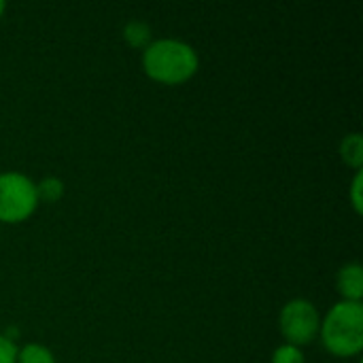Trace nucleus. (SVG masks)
Listing matches in <instances>:
<instances>
[{"mask_svg": "<svg viewBox=\"0 0 363 363\" xmlns=\"http://www.w3.org/2000/svg\"><path fill=\"white\" fill-rule=\"evenodd\" d=\"M36 196L38 202H47L53 204L64 196V181L57 177H45L40 183H36Z\"/></svg>", "mask_w": 363, "mask_h": 363, "instance_id": "1a4fd4ad", "label": "nucleus"}, {"mask_svg": "<svg viewBox=\"0 0 363 363\" xmlns=\"http://www.w3.org/2000/svg\"><path fill=\"white\" fill-rule=\"evenodd\" d=\"M323 347L338 357H355L363 349L362 302H336L319 325Z\"/></svg>", "mask_w": 363, "mask_h": 363, "instance_id": "f03ea898", "label": "nucleus"}, {"mask_svg": "<svg viewBox=\"0 0 363 363\" xmlns=\"http://www.w3.org/2000/svg\"><path fill=\"white\" fill-rule=\"evenodd\" d=\"M362 183H363V172L357 170L355 177H353V183H351V202H353V208L357 213H362Z\"/></svg>", "mask_w": 363, "mask_h": 363, "instance_id": "f8f14e48", "label": "nucleus"}, {"mask_svg": "<svg viewBox=\"0 0 363 363\" xmlns=\"http://www.w3.org/2000/svg\"><path fill=\"white\" fill-rule=\"evenodd\" d=\"M17 362V347L13 338L0 334V363H15Z\"/></svg>", "mask_w": 363, "mask_h": 363, "instance_id": "9b49d317", "label": "nucleus"}, {"mask_svg": "<svg viewBox=\"0 0 363 363\" xmlns=\"http://www.w3.org/2000/svg\"><path fill=\"white\" fill-rule=\"evenodd\" d=\"M340 157L347 166L362 170L363 166V138L359 132H351L340 143Z\"/></svg>", "mask_w": 363, "mask_h": 363, "instance_id": "423d86ee", "label": "nucleus"}, {"mask_svg": "<svg viewBox=\"0 0 363 363\" xmlns=\"http://www.w3.org/2000/svg\"><path fill=\"white\" fill-rule=\"evenodd\" d=\"M272 363H306L304 359V353L300 347H294V345H281L274 349L272 353Z\"/></svg>", "mask_w": 363, "mask_h": 363, "instance_id": "9d476101", "label": "nucleus"}, {"mask_svg": "<svg viewBox=\"0 0 363 363\" xmlns=\"http://www.w3.org/2000/svg\"><path fill=\"white\" fill-rule=\"evenodd\" d=\"M200 66L198 51L179 38H157L143 49V70L149 79L164 85L189 81Z\"/></svg>", "mask_w": 363, "mask_h": 363, "instance_id": "f257e3e1", "label": "nucleus"}, {"mask_svg": "<svg viewBox=\"0 0 363 363\" xmlns=\"http://www.w3.org/2000/svg\"><path fill=\"white\" fill-rule=\"evenodd\" d=\"M4 9H6V4H4V2L0 0V17H2V13H4Z\"/></svg>", "mask_w": 363, "mask_h": 363, "instance_id": "ddd939ff", "label": "nucleus"}, {"mask_svg": "<svg viewBox=\"0 0 363 363\" xmlns=\"http://www.w3.org/2000/svg\"><path fill=\"white\" fill-rule=\"evenodd\" d=\"M15 363H55V355L38 342H30L23 349H17V362Z\"/></svg>", "mask_w": 363, "mask_h": 363, "instance_id": "6e6552de", "label": "nucleus"}, {"mask_svg": "<svg viewBox=\"0 0 363 363\" xmlns=\"http://www.w3.org/2000/svg\"><path fill=\"white\" fill-rule=\"evenodd\" d=\"M123 40L134 49H145L151 43V28L147 21L132 19L123 26Z\"/></svg>", "mask_w": 363, "mask_h": 363, "instance_id": "0eeeda50", "label": "nucleus"}, {"mask_svg": "<svg viewBox=\"0 0 363 363\" xmlns=\"http://www.w3.org/2000/svg\"><path fill=\"white\" fill-rule=\"evenodd\" d=\"M38 206L36 183L21 172H0V221L21 223Z\"/></svg>", "mask_w": 363, "mask_h": 363, "instance_id": "7ed1b4c3", "label": "nucleus"}, {"mask_svg": "<svg viewBox=\"0 0 363 363\" xmlns=\"http://www.w3.org/2000/svg\"><path fill=\"white\" fill-rule=\"evenodd\" d=\"M336 287L342 300L347 302H362L363 298V268L362 264L351 262L345 264L336 274Z\"/></svg>", "mask_w": 363, "mask_h": 363, "instance_id": "39448f33", "label": "nucleus"}, {"mask_svg": "<svg viewBox=\"0 0 363 363\" xmlns=\"http://www.w3.org/2000/svg\"><path fill=\"white\" fill-rule=\"evenodd\" d=\"M319 311L317 306L306 298H294L289 300L279 315V330L287 345L304 347L315 340L319 334Z\"/></svg>", "mask_w": 363, "mask_h": 363, "instance_id": "20e7f679", "label": "nucleus"}]
</instances>
